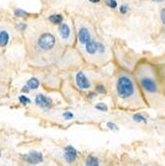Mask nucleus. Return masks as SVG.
Returning a JSON list of instances; mask_svg holds the SVG:
<instances>
[{"label":"nucleus","mask_w":165,"mask_h":166,"mask_svg":"<svg viewBox=\"0 0 165 166\" xmlns=\"http://www.w3.org/2000/svg\"><path fill=\"white\" fill-rule=\"evenodd\" d=\"M85 166H99V159L96 157H94L92 155H89L86 159Z\"/></svg>","instance_id":"13"},{"label":"nucleus","mask_w":165,"mask_h":166,"mask_svg":"<svg viewBox=\"0 0 165 166\" xmlns=\"http://www.w3.org/2000/svg\"><path fill=\"white\" fill-rule=\"evenodd\" d=\"M14 15L16 17H25L28 15V12H26L25 10L21 9V8H17L14 10Z\"/></svg>","instance_id":"15"},{"label":"nucleus","mask_w":165,"mask_h":166,"mask_svg":"<svg viewBox=\"0 0 165 166\" xmlns=\"http://www.w3.org/2000/svg\"><path fill=\"white\" fill-rule=\"evenodd\" d=\"M37 45L43 51H50L56 45V38L52 33L46 32L39 36L37 40Z\"/></svg>","instance_id":"2"},{"label":"nucleus","mask_w":165,"mask_h":166,"mask_svg":"<svg viewBox=\"0 0 165 166\" xmlns=\"http://www.w3.org/2000/svg\"><path fill=\"white\" fill-rule=\"evenodd\" d=\"M76 84L80 89H82V90H88V89L91 88L90 80L88 79V77L85 75V73L82 72V71L76 75Z\"/></svg>","instance_id":"3"},{"label":"nucleus","mask_w":165,"mask_h":166,"mask_svg":"<svg viewBox=\"0 0 165 166\" xmlns=\"http://www.w3.org/2000/svg\"><path fill=\"white\" fill-rule=\"evenodd\" d=\"M78 38H79L80 43L86 45V44L91 40V34H90L89 30H88L86 27H81L79 29V32H78Z\"/></svg>","instance_id":"8"},{"label":"nucleus","mask_w":165,"mask_h":166,"mask_svg":"<svg viewBox=\"0 0 165 166\" xmlns=\"http://www.w3.org/2000/svg\"><path fill=\"white\" fill-rule=\"evenodd\" d=\"M40 85V82L38 81L37 78H31L29 81L27 82V87L30 89V90H36L38 89Z\"/></svg>","instance_id":"14"},{"label":"nucleus","mask_w":165,"mask_h":166,"mask_svg":"<svg viewBox=\"0 0 165 166\" xmlns=\"http://www.w3.org/2000/svg\"><path fill=\"white\" fill-rule=\"evenodd\" d=\"M90 2H92V3H99L101 0H89Z\"/></svg>","instance_id":"29"},{"label":"nucleus","mask_w":165,"mask_h":166,"mask_svg":"<svg viewBox=\"0 0 165 166\" xmlns=\"http://www.w3.org/2000/svg\"><path fill=\"white\" fill-rule=\"evenodd\" d=\"M108 126L110 127V129H117V126L114 123H111V122H108Z\"/></svg>","instance_id":"26"},{"label":"nucleus","mask_w":165,"mask_h":166,"mask_svg":"<svg viewBox=\"0 0 165 166\" xmlns=\"http://www.w3.org/2000/svg\"><path fill=\"white\" fill-rule=\"evenodd\" d=\"M63 117H65V120H72V118L74 117V114L71 111H65L63 114Z\"/></svg>","instance_id":"21"},{"label":"nucleus","mask_w":165,"mask_h":166,"mask_svg":"<svg viewBox=\"0 0 165 166\" xmlns=\"http://www.w3.org/2000/svg\"><path fill=\"white\" fill-rule=\"evenodd\" d=\"M88 96H89L90 99H94V97H96V94H95V93H90L89 94H88Z\"/></svg>","instance_id":"28"},{"label":"nucleus","mask_w":165,"mask_h":166,"mask_svg":"<svg viewBox=\"0 0 165 166\" xmlns=\"http://www.w3.org/2000/svg\"><path fill=\"white\" fill-rule=\"evenodd\" d=\"M105 3H107V5L108 7L113 8V9L117 7V3H116V0H105Z\"/></svg>","instance_id":"17"},{"label":"nucleus","mask_w":165,"mask_h":166,"mask_svg":"<svg viewBox=\"0 0 165 166\" xmlns=\"http://www.w3.org/2000/svg\"><path fill=\"white\" fill-rule=\"evenodd\" d=\"M25 160L30 164H38L43 161V155L38 151H30L25 155Z\"/></svg>","instance_id":"6"},{"label":"nucleus","mask_w":165,"mask_h":166,"mask_svg":"<svg viewBox=\"0 0 165 166\" xmlns=\"http://www.w3.org/2000/svg\"><path fill=\"white\" fill-rule=\"evenodd\" d=\"M141 86H142V88L146 91H148V93L153 94V93H156V91H157L156 83L150 78H144L141 80Z\"/></svg>","instance_id":"7"},{"label":"nucleus","mask_w":165,"mask_h":166,"mask_svg":"<svg viewBox=\"0 0 165 166\" xmlns=\"http://www.w3.org/2000/svg\"><path fill=\"white\" fill-rule=\"evenodd\" d=\"M64 158H65V161L67 163H74L78 158V151H77L75 148L73 146H67L65 148V151H64Z\"/></svg>","instance_id":"4"},{"label":"nucleus","mask_w":165,"mask_h":166,"mask_svg":"<svg viewBox=\"0 0 165 166\" xmlns=\"http://www.w3.org/2000/svg\"><path fill=\"white\" fill-rule=\"evenodd\" d=\"M96 52H99V54H104L105 52V47L102 43H98V50H96Z\"/></svg>","instance_id":"20"},{"label":"nucleus","mask_w":165,"mask_h":166,"mask_svg":"<svg viewBox=\"0 0 165 166\" xmlns=\"http://www.w3.org/2000/svg\"><path fill=\"white\" fill-rule=\"evenodd\" d=\"M133 120L135 121H137V122H146V118L144 117H142V115L139 114H134L133 115Z\"/></svg>","instance_id":"16"},{"label":"nucleus","mask_w":165,"mask_h":166,"mask_svg":"<svg viewBox=\"0 0 165 166\" xmlns=\"http://www.w3.org/2000/svg\"><path fill=\"white\" fill-rule=\"evenodd\" d=\"M127 11H128V6L127 5H122V6H120V8H119V12L122 13V14H126L127 13Z\"/></svg>","instance_id":"22"},{"label":"nucleus","mask_w":165,"mask_h":166,"mask_svg":"<svg viewBox=\"0 0 165 166\" xmlns=\"http://www.w3.org/2000/svg\"><path fill=\"white\" fill-rule=\"evenodd\" d=\"M116 91L119 97L126 100L134 94V85L128 77L122 76L117 81Z\"/></svg>","instance_id":"1"},{"label":"nucleus","mask_w":165,"mask_h":166,"mask_svg":"<svg viewBox=\"0 0 165 166\" xmlns=\"http://www.w3.org/2000/svg\"><path fill=\"white\" fill-rule=\"evenodd\" d=\"M161 21L163 24H165V8L161 11Z\"/></svg>","instance_id":"25"},{"label":"nucleus","mask_w":165,"mask_h":166,"mask_svg":"<svg viewBox=\"0 0 165 166\" xmlns=\"http://www.w3.org/2000/svg\"><path fill=\"white\" fill-rule=\"evenodd\" d=\"M49 20L51 21L53 24L55 25H60L63 22V16L61 14H53V15L49 16Z\"/></svg>","instance_id":"12"},{"label":"nucleus","mask_w":165,"mask_h":166,"mask_svg":"<svg viewBox=\"0 0 165 166\" xmlns=\"http://www.w3.org/2000/svg\"><path fill=\"white\" fill-rule=\"evenodd\" d=\"M153 1H155V2H161V1H163V0H153Z\"/></svg>","instance_id":"30"},{"label":"nucleus","mask_w":165,"mask_h":166,"mask_svg":"<svg viewBox=\"0 0 165 166\" xmlns=\"http://www.w3.org/2000/svg\"><path fill=\"white\" fill-rule=\"evenodd\" d=\"M98 50V43L93 39H91L89 42L86 44V52L90 55H95Z\"/></svg>","instance_id":"10"},{"label":"nucleus","mask_w":165,"mask_h":166,"mask_svg":"<svg viewBox=\"0 0 165 166\" xmlns=\"http://www.w3.org/2000/svg\"><path fill=\"white\" fill-rule=\"evenodd\" d=\"M59 32H60V35L62 37V39L65 40H70L71 38V29L69 27V25L67 23H63V24H60V27H59Z\"/></svg>","instance_id":"9"},{"label":"nucleus","mask_w":165,"mask_h":166,"mask_svg":"<svg viewBox=\"0 0 165 166\" xmlns=\"http://www.w3.org/2000/svg\"><path fill=\"white\" fill-rule=\"evenodd\" d=\"M0 156H1V151H0Z\"/></svg>","instance_id":"31"},{"label":"nucleus","mask_w":165,"mask_h":166,"mask_svg":"<svg viewBox=\"0 0 165 166\" xmlns=\"http://www.w3.org/2000/svg\"><path fill=\"white\" fill-rule=\"evenodd\" d=\"M10 40V35L6 30H1L0 31V47H6L9 43Z\"/></svg>","instance_id":"11"},{"label":"nucleus","mask_w":165,"mask_h":166,"mask_svg":"<svg viewBox=\"0 0 165 166\" xmlns=\"http://www.w3.org/2000/svg\"><path fill=\"white\" fill-rule=\"evenodd\" d=\"M96 108L99 109V111H108V106H105L104 103H99L98 105H96Z\"/></svg>","instance_id":"18"},{"label":"nucleus","mask_w":165,"mask_h":166,"mask_svg":"<svg viewBox=\"0 0 165 166\" xmlns=\"http://www.w3.org/2000/svg\"><path fill=\"white\" fill-rule=\"evenodd\" d=\"M29 91H30V89H29L27 86H25V87H23V89H22V91L23 93H25V94H27V93H29Z\"/></svg>","instance_id":"27"},{"label":"nucleus","mask_w":165,"mask_h":166,"mask_svg":"<svg viewBox=\"0 0 165 166\" xmlns=\"http://www.w3.org/2000/svg\"><path fill=\"white\" fill-rule=\"evenodd\" d=\"M96 91H99V93H101V94H105V88L104 87V86H102V85H99V86H96Z\"/></svg>","instance_id":"23"},{"label":"nucleus","mask_w":165,"mask_h":166,"mask_svg":"<svg viewBox=\"0 0 165 166\" xmlns=\"http://www.w3.org/2000/svg\"><path fill=\"white\" fill-rule=\"evenodd\" d=\"M16 28L19 29V30L23 31V30H25V29L27 28V25H26L25 23H18V24L16 25Z\"/></svg>","instance_id":"24"},{"label":"nucleus","mask_w":165,"mask_h":166,"mask_svg":"<svg viewBox=\"0 0 165 166\" xmlns=\"http://www.w3.org/2000/svg\"><path fill=\"white\" fill-rule=\"evenodd\" d=\"M19 100L22 105H27V103H30V100L28 99L26 96H20L19 97Z\"/></svg>","instance_id":"19"},{"label":"nucleus","mask_w":165,"mask_h":166,"mask_svg":"<svg viewBox=\"0 0 165 166\" xmlns=\"http://www.w3.org/2000/svg\"><path fill=\"white\" fill-rule=\"evenodd\" d=\"M35 103L38 106L44 109H49L52 106V100L42 94H37L36 97H35Z\"/></svg>","instance_id":"5"}]
</instances>
